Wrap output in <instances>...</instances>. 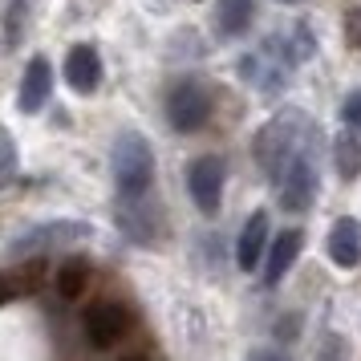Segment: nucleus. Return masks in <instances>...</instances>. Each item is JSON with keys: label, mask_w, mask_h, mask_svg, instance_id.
Wrapping results in <instances>:
<instances>
[{"label": "nucleus", "mask_w": 361, "mask_h": 361, "mask_svg": "<svg viewBox=\"0 0 361 361\" xmlns=\"http://www.w3.org/2000/svg\"><path fill=\"white\" fill-rule=\"evenodd\" d=\"M305 126H309V118L300 114V110H284L276 114L272 122H264L256 138H252V154H256V166H260L268 183L276 187L280 175H284V166L293 159L300 142H305Z\"/></svg>", "instance_id": "obj_1"}, {"label": "nucleus", "mask_w": 361, "mask_h": 361, "mask_svg": "<svg viewBox=\"0 0 361 361\" xmlns=\"http://www.w3.org/2000/svg\"><path fill=\"white\" fill-rule=\"evenodd\" d=\"M114 183L122 199H142L150 195V183H154V150L138 130H122L114 138Z\"/></svg>", "instance_id": "obj_2"}, {"label": "nucleus", "mask_w": 361, "mask_h": 361, "mask_svg": "<svg viewBox=\"0 0 361 361\" xmlns=\"http://www.w3.org/2000/svg\"><path fill=\"white\" fill-rule=\"evenodd\" d=\"M94 228L85 219H49V224H33L25 228L8 244V260H33V256H45L53 247H69V244H82L90 240Z\"/></svg>", "instance_id": "obj_3"}, {"label": "nucleus", "mask_w": 361, "mask_h": 361, "mask_svg": "<svg viewBox=\"0 0 361 361\" xmlns=\"http://www.w3.org/2000/svg\"><path fill=\"white\" fill-rule=\"evenodd\" d=\"M280 191V207L284 212H309L312 199H317V163H312V154L305 147L296 150L293 159H288V166H284V175H280L276 183Z\"/></svg>", "instance_id": "obj_4"}, {"label": "nucleus", "mask_w": 361, "mask_h": 361, "mask_svg": "<svg viewBox=\"0 0 361 361\" xmlns=\"http://www.w3.org/2000/svg\"><path fill=\"white\" fill-rule=\"evenodd\" d=\"M212 118V98H207V90L199 82H179L171 85V94H166V122L175 126L179 134H195L203 122Z\"/></svg>", "instance_id": "obj_5"}, {"label": "nucleus", "mask_w": 361, "mask_h": 361, "mask_svg": "<svg viewBox=\"0 0 361 361\" xmlns=\"http://www.w3.org/2000/svg\"><path fill=\"white\" fill-rule=\"evenodd\" d=\"M187 191L195 199V207L203 215L219 212V199H224V163L215 154H203L187 166Z\"/></svg>", "instance_id": "obj_6"}, {"label": "nucleus", "mask_w": 361, "mask_h": 361, "mask_svg": "<svg viewBox=\"0 0 361 361\" xmlns=\"http://www.w3.org/2000/svg\"><path fill=\"white\" fill-rule=\"evenodd\" d=\"M53 94V66L49 57H29V66H25V78H20V90H17V110L20 114H41L45 110V102Z\"/></svg>", "instance_id": "obj_7"}, {"label": "nucleus", "mask_w": 361, "mask_h": 361, "mask_svg": "<svg viewBox=\"0 0 361 361\" xmlns=\"http://www.w3.org/2000/svg\"><path fill=\"white\" fill-rule=\"evenodd\" d=\"M126 325H130V317H126V309L118 300H102V305H94V309L85 312V337L98 349H110L126 333Z\"/></svg>", "instance_id": "obj_8"}, {"label": "nucleus", "mask_w": 361, "mask_h": 361, "mask_svg": "<svg viewBox=\"0 0 361 361\" xmlns=\"http://www.w3.org/2000/svg\"><path fill=\"white\" fill-rule=\"evenodd\" d=\"M66 82L73 94H94L102 85V57L94 45H73L66 57Z\"/></svg>", "instance_id": "obj_9"}, {"label": "nucleus", "mask_w": 361, "mask_h": 361, "mask_svg": "<svg viewBox=\"0 0 361 361\" xmlns=\"http://www.w3.org/2000/svg\"><path fill=\"white\" fill-rule=\"evenodd\" d=\"M264 256H268V215L252 212L244 231H240V244H235V264H240L244 272H256Z\"/></svg>", "instance_id": "obj_10"}, {"label": "nucleus", "mask_w": 361, "mask_h": 361, "mask_svg": "<svg viewBox=\"0 0 361 361\" xmlns=\"http://www.w3.org/2000/svg\"><path fill=\"white\" fill-rule=\"evenodd\" d=\"M329 260L337 268H357L361 264V219L345 215L329 231Z\"/></svg>", "instance_id": "obj_11"}, {"label": "nucleus", "mask_w": 361, "mask_h": 361, "mask_svg": "<svg viewBox=\"0 0 361 361\" xmlns=\"http://www.w3.org/2000/svg\"><path fill=\"white\" fill-rule=\"evenodd\" d=\"M300 244H305V231H280L272 247H268V260H264V284L276 288L280 280L288 276V268L296 264L300 256Z\"/></svg>", "instance_id": "obj_12"}, {"label": "nucleus", "mask_w": 361, "mask_h": 361, "mask_svg": "<svg viewBox=\"0 0 361 361\" xmlns=\"http://www.w3.org/2000/svg\"><path fill=\"white\" fill-rule=\"evenodd\" d=\"M118 224H122V231L130 235L134 244H154V235H159V215L150 212L147 195L142 199H122Z\"/></svg>", "instance_id": "obj_13"}, {"label": "nucleus", "mask_w": 361, "mask_h": 361, "mask_svg": "<svg viewBox=\"0 0 361 361\" xmlns=\"http://www.w3.org/2000/svg\"><path fill=\"white\" fill-rule=\"evenodd\" d=\"M333 163H337V175L345 183H353L361 175V130L345 126L337 138H333Z\"/></svg>", "instance_id": "obj_14"}, {"label": "nucleus", "mask_w": 361, "mask_h": 361, "mask_svg": "<svg viewBox=\"0 0 361 361\" xmlns=\"http://www.w3.org/2000/svg\"><path fill=\"white\" fill-rule=\"evenodd\" d=\"M252 17H256V0H219V13H215V20H219V33H224V37L247 33Z\"/></svg>", "instance_id": "obj_15"}, {"label": "nucleus", "mask_w": 361, "mask_h": 361, "mask_svg": "<svg viewBox=\"0 0 361 361\" xmlns=\"http://www.w3.org/2000/svg\"><path fill=\"white\" fill-rule=\"evenodd\" d=\"M85 284H90V264L82 256H73L57 268V293L66 296V300H78L85 293Z\"/></svg>", "instance_id": "obj_16"}, {"label": "nucleus", "mask_w": 361, "mask_h": 361, "mask_svg": "<svg viewBox=\"0 0 361 361\" xmlns=\"http://www.w3.org/2000/svg\"><path fill=\"white\" fill-rule=\"evenodd\" d=\"M17 163H20L17 159V142H13V134L0 126V191L17 179Z\"/></svg>", "instance_id": "obj_17"}, {"label": "nucleus", "mask_w": 361, "mask_h": 361, "mask_svg": "<svg viewBox=\"0 0 361 361\" xmlns=\"http://www.w3.org/2000/svg\"><path fill=\"white\" fill-rule=\"evenodd\" d=\"M312 361H349V341H345L341 333H329Z\"/></svg>", "instance_id": "obj_18"}, {"label": "nucleus", "mask_w": 361, "mask_h": 361, "mask_svg": "<svg viewBox=\"0 0 361 361\" xmlns=\"http://www.w3.org/2000/svg\"><path fill=\"white\" fill-rule=\"evenodd\" d=\"M25 13H29V0H13V4H8V45H17V41H20Z\"/></svg>", "instance_id": "obj_19"}, {"label": "nucleus", "mask_w": 361, "mask_h": 361, "mask_svg": "<svg viewBox=\"0 0 361 361\" xmlns=\"http://www.w3.org/2000/svg\"><path fill=\"white\" fill-rule=\"evenodd\" d=\"M341 122L353 126V130H361V90H353V94L341 102Z\"/></svg>", "instance_id": "obj_20"}, {"label": "nucleus", "mask_w": 361, "mask_h": 361, "mask_svg": "<svg viewBox=\"0 0 361 361\" xmlns=\"http://www.w3.org/2000/svg\"><path fill=\"white\" fill-rule=\"evenodd\" d=\"M37 284V276H0V305H4V300H13V296L17 293H25V288H33Z\"/></svg>", "instance_id": "obj_21"}, {"label": "nucleus", "mask_w": 361, "mask_h": 361, "mask_svg": "<svg viewBox=\"0 0 361 361\" xmlns=\"http://www.w3.org/2000/svg\"><path fill=\"white\" fill-rule=\"evenodd\" d=\"M345 41H349V49L361 53V8H349L345 13Z\"/></svg>", "instance_id": "obj_22"}, {"label": "nucleus", "mask_w": 361, "mask_h": 361, "mask_svg": "<svg viewBox=\"0 0 361 361\" xmlns=\"http://www.w3.org/2000/svg\"><path fill=\"white\" fill-rule=\"evenodd\" d=\"M247 361H288V357H284V353H276V349H256Z\"/></svg>", "instance_id": "obj_23"}, {"label": "nucleus", "mask_w": 361, "mask_h": 361, "mask_svg": "<svg viewBox=\"0 0 361 361\" xmlns=\"http://www.w3.org/2000/svg\"><path fill=\"white\" fill-rule=\"evenodd\" d=\"M284 4H293V0H284Z\"/></svg>", "instance_id": "obj_24"}]
</instances>
